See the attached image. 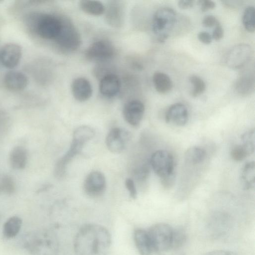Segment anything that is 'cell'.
<instances>
[{"instance_id": "cell-8", "label": "cell", "mask_w": 255, "mask_h": 255, "mask_svg": "<svg viewBox=\"0 0 255 255\" xmlns=\"http://www.w3.org/2000/svg\"><path fill=\"white\" fill-rule=\"evenodd\" d=\"M115 53V48L110 41L100 39L89 45L85 52V56L90 61L103 62L111 59Z\"/></svg>"}, {"instance_id": "cell-9", "label": "cell", "mask_w": 255, "mask_h": 255, "mask_svg": "<svg viewBox=\"0 0 255 255\" xmlns=\"http://www.w3.org/2000/svg\"><path fill=\"white\" fill-rule=\"evenodd\" d=\"M252 47L247 44H238L230 50L226 55V63L231 68L239 69L244 67L252 55Z\"/></svg>"}, {"instance_id": "cell-24", "label": "cell", "mask_w": 255, "mask_h": 255, "mask_svg": "<svg viewBox=\"0 0 255 255\" xmlns=\"http://www.w3.org/2000/svg\"><path fill=\"white\" fill-rule=\"evenodd\" d=\"M22 220L14 216L8 218L3 226L2 233L5 238L11 239L16 236L20 230Z\"/></svg>"}, {"instance_id": "cell-26", "label": "cell", "mask_w": 255, "mask_h": 255, "mask_svg": "<svg viewBox=\"0 0 255 255\" xmlns=\"http://www.w3.org/2000/svg\"><path fill=\"white\" fill-rule=\"evenodd\" d=\"M206 155V151L202 148L192 146L186 150L185 158L188 163L195 165L202 162L205 158Z\"/></svg>"}, {"instance_id": "cell-2", "label": "cell", "mask_w": 255, "mask_h": 255, "mask_svg": "<svg viewBox=\"0 0 255 255\" xmlns=\"http://www.w3.org/2000/svg\"><path fill=\"white\" fill-rule=\"evenodd\" d=\"M94 137L92 130L86 126H80L74 131L73 139L69 150L56 162L54 174L58 178H62L68 164L82 150L84 145Z\"/></svg>"}, {"instance_id": "cell-22", "label": "cell", "mask_w": 255, "mask_h": 255, "mask_svg": "<svg viewBox=\"0 0 255 255\" xmlns=\"http://www.w3.org/2000/svg\"><path fill=\"white\" fill-rule=\"evenodd\" d=\"M152 81L155 89L159 93H167L172 89L171 80L167 74L164 73L155 72L153 75Z\"/></svg>"}, {"instance_id": "cell-21", "label": "cell", "mask_w": 255, "mask_h": 255, "mask_svg": "<svg viewBox=\"0 0 255 255\" xmlns=\"http://www.w3.org/2000/svg\"><path fill=\"white\" fill-rule=\"evenodd\" d=\"M241 182L244 189H254L255 185V164L254 161L247 163L241 172Z\"/></svg>"}, {"instance_id": "cell-20", "label": "cell", "mask_w": 255, "mask_h": 255, "mask_svg": "<svg viewBox=\"0 0 255 255\" xmlns=\"http://www.w3.org/2000/svg\"><path fill=\"white\" fill-rule=\"evenodd\" d=\"M27 161L26 149L21 146L14 147L11 151L9 161L11 166L15 169H22L25 168Z\"/></svg>"}, {"instance_id": "cell-13", "label": "cell", "mask_w": 255, "mask_h": 255, "mask_svg": "<svg viewBox=\"0 0 255 255\" xmlns=\"http://www.w3.org/2000/svg\"><path fill=\"white\" fill-rule=\"evenodd\" d=\"M145 111L143 103L136 99L127 102L124 106L123 115L125 121L132 126H137L143 118Z\"/></svg>"}, {"instance_id": "cell-10", "label": "cell", "mask_w": 255, "mask_h": 255, "mask_svg": "<svg viewBox=\"0 0 255 255\" xmlns=\"http://www.w3.org/2000/svg\"><path fill=\"white\" fill-rule=\"evenodd\" d=\"M106 180L105 175L99 171H93L86 177L83 189L88 196L98 197L105 192Z\"/></svg>"}, {"instance_id": "cell-11", "label": "cell", "mask_w": 255, "mask_h": 255, "mask_svg": "<svg viewBox=\"0 0 255 255\" xmlns=\"http://www.w3.org/2000/svg\"><path fill=\"white\" fill-rule=\"evenodd\" d=\"M130 137V134L127 130L120 128H113L107 134L106 144L112 152L121 153L125 149Z\"/></svg>"}, {"instance_id": "cell-12", "label": "cell", "mask_w": 255, "mask_h": 255, "mask_svg": "<svg viewBox=\"0 0 255 255\" xmlns=\"http://www.w3.org/2000/svg\"><path fill=\"white\" fill-rule=\"evenodd\" d=\"M104 13L106 21L111 26L120 28L124 24L125 11L122 1H109L105 7Z\"/></svg>"}, {"instance_id": "cell-4", "label": "cell", "mask_w": 255, "mask_h": 255, "mask_svg": "<svg viewBox=\"0 0 255 255\" xmlns=\"http://www.w3.org/2000/svg\"><path fill=\"white\" fill-rule=\"evenodd\" d=\"M63 18L49 14H39L36 16L34 29L41 38L55 40L62 27Z\"/></svg>"}, {"instance_id": "cell-37", "label": "cell", "mask_w": 255, "mask_h": 255, "mask_svg": "<svg viewBox=\"0 0 255 255\" xmlns=\"http://www.w3.org/2000/svg\"><path fill=\"white\" fill-rule=\"evenodd\" d=\"M219 22L218 19L213 15H207L202 20V24L206 27H211L215 26Z\"/></svg>"}, {"instance_id": "cell-1", "label": "cell", "mask_w": 255, "mask_h": 255, "mask_svg": "<svg viewBox=\"0 0 255 255\" xmlns=\"http://www.w3.org/2000/svg\"><path fill=\"white\" fill-rule=\"evenodd\" d=\"M112 242L106 228L97 224H87L76 233L73 248L76 255H108Z\"/></svg>"}, {"instance_id": "cell-29", "label": "cell", "mask_w": 255, "mask_h": 255, "mask_svg": "<svg viewBox=\"0 0 255 255\" xmlns=\"http://www.w3.org/2000/svg\"><path fill=\"white\" fill-rule=\"evenodd\" d=\"M189 81L193 85L191 95L193 97H197L201 95L205 90L206 84L202 79L196 75H192Z\"/></svg>"}, {"instance_id": "cell-35", "label": "cell", "mask_w": 255, "mask_h": 255, "mask_svg": "<svg viewBox=\"0 0 255 255\" xmlns=\"http://www.w3.org/2000/svg\"><path fill=\"white\" fill-rule=\"evenodd\" d=\"M198 4L200 6L201 9L203 11L213 9L216 6V3L210 0H201L198 1Z\"/></svg>"}, {"instance_id": "cell-25", "label": "cell", "mask_w": 255, "mask_h": 255, "mask_svg": "<svg viewBox=\"0 0 255 255\" xmlns=\"http://www.w3.org/2000/svg\"><path fill=\"white\" fill-rule=\"evenodd\" d=\"M79 7L85 13L93 16L104 13L105 6L100 1L82 0L79 1Z\"/></svg>"}, {"instance_id": "cell-19", "label": "cell", "mask_w": 255, "mask_h": 255, "mask_svg": "<svg viewBox=\"0 0 255 255\" xmlns=\"http://www.w3.org/2000/svg\"><path fill=\"white\" fill-rule=\"evenodd\" d=\"M5 86L10 90L18 91L24 89L27 85L26 76L18 71H10L7 73L4 78Z\"/></svg>"}, {"instance_id": "cell-16", "label": "cell", "mask_w": 255, "mask_h": 255, "mask_svg": "<svg viewBox=\"0 0 255 255\" xmlns=\"http://www.w3.org/2000/svg\"><path fill=\"white\" fill-rule=\"evenodd\" d=\"M21 56V49L19 45L13 43L5 44L2 48L0 58L3 65L9 68L15 67Z\"/></svg>"}, {"instance_id": "cell-31", "label": "cell", "mask_w": 255, "mask_h": 255, "mask_svg": "<svg viewBox=\"0 0 255 255\" xmlns=\"http://www.w3.org/2000/svg\"><path fill=\"white\" fill-rule=\"evenodd\" d=\"M15 186L13 180L9 176H4L0 181V190L1 193L11 194L15 191Z\"/></svg>"}, {"instance_id": "cell-38", "label": "cell", "mask_w": 255, "mask_h": 255, "mask_svg": "<svg viewBox=\"0 0 255 255\" xmlns=\"http://www.w3.org/2000/svg\"><path fill=\"white\" fill-rule=\"evenodd\" d=\"M198 39L202 43L209 44L212 40V35L206 31H201L197 35Z\"/></svg>"}, {"instance_id": "cell-40", "label": "cell", "mask_w": 255, "mask_h": 255, "mask_svg": "<svg viewBox=\"0 0 255 255\" xmlns=\"http://www.w3.org/2000/svg\"><path fill=\"white\" fill-rule=\"evenodd\" d=\"M204 255H238L236 253L225 250H215L206 253Z\"/></svg>"}, {"instance_id": "cell-14", "label": "cell", "mask_w": 255, "mask_h": 255, "mask_svg": "<svg viewBox=\"0 0 255 255\" xmlns=\"http://www.w3.org/2000/svg\"><path fill=\"white\" fill-rule=\"evenodd\" d=\"M165 119L167 123L178 126H184L188 121L187 109L182 103L174 104L167 109L165 113Z\"/></svg>"}, {"instance_id": "cell-5", "label": "cell", "mask_w": 255, "mask_h": 255, "mask_svg": "<svg viewBox=\"0 0 255 255\" xmlns=\"http://www.w3.org/2000/svg\"><path fill=\"white\" fill-rule=\"evenodd\" d=\"M58 47L65 52L76 50L81 43V38L73 23L66 18L62 19V27L58 37L54 40Z\"/></svg>"}, {"instance_id": "cell-17", "label": "cell", "mask_w": 255, "mask_h": 255, "mask_svg": "<svg viewBox=\"0 0 255 255\" xmlns=\"http://www.w3.org/2000/svg\"><path fill=\"white\" fill-rule=\"evenodd\" d=\"M71 91L74 98L81 102L88 100L93 94L90 82L84 77H78L73 80L71 84Z\"/></svg>"}, {"instance_id": "cell-34", "label": "cell", "mask_w": 255, "mask_h": 255, "mask_svg": "<svg viewBox=\"0 0 255 255\" xmlns=\"http://www.w3.org/2000/svg\"><path fill=\"white\" fill-rule=\"evenodd\" d=\"M125 185L131 198L134 199L137 196V191L133 180L128 178L125 180Z\"/></svg>"}, {"instance_id": "cell-30", "label": "cell", "mask_w": 255, "mask_h": 255, "mask_svg": "<svg viewBox=\"0 0 255 255\" xmlns=\"http://www.w3.org/2000/svg\"><path fill=\"white\" fill-rule=\"evenodd\" d=\"M255 136V130L254 129L246 131L241 136L242 145L245 148L249 155L254 151Z\"/></svg>"}, {"instance_id": "cell-28", "label": "cell", "mask_w": 255, "mask_h": 255, "mask_svg": "<svg viewBox=\"0 0 255 255\" xmlns=\"http://www.w3.org/2000/svg\"><path fill=\"white\" fill-rule=\"evenodd\" d=\"M186 240L185 231L181 227L173 229L171 249H177L181 247Z\"/></svg>"}, {"instance_id": "cell-23", "label": "cell", "mask_w": 255, "mask_h": 255, "mask_svg": "<svg viewBox=\"0 0 255 255\" xmlns=\"http://www.w3.org/2000/svg\"><path fill=\"white\" fill-rule=\"evenodd\" d=\"M254 76L246 74L239 78L235 84L236 91L242 95H248L254 91Z\"/></svg>"}, {"instance_id": "cell-15", "label": "cell", "mask_w": 255, "mask_h": 255, "mask_svg": "<svg viewBox=\"0 0 255 255\" xmlns=\"http://www.w3.org/2000/svg\"><path fill=\"white\" fill-rule=\"evenodd\" d=\"M120 89V79L115 74H106L100 79L99 91L101 94L106 97H114L118 94Z\"/></svg>"}, {"instance_id": "cell-39", "label": "cell", "mask_w": 255, "mask_h": 255, "mask_svg": "<svg viewBox=\"0 0 255 255\" xmlns=\"http://www.w3.org/2000/svg\"><path fill=\"white\" fill-rule=\"evenodd\" d=\"M194 1L191 0H181L178 1V7L182 9H186L192 7L194 5Z\"/></svg>"}, {"instance_id": "cell-27", "label": "cell", "mask_w": 255, "mask_h": 255, "mask_svg": "<svg viewBox=\"0 0 255 255\" xmlns=\"http://www.w3.org/2000/svg\"><path fill=\"white\" fill-rule=\"evenodd\" d=\"M243 23L245 28L250 32H253L255 29V8L248 6L244 10L243 15Z\"/></svg>"}, {"instance_id": "cell-33", "label": "cell", "mask_w": 255, "mask_h": 255, "mask_svg": "<svg viewBox=\"0 0 255 255\" xmlns=\"http://www.w3.org/2000/svg\"><path fill=\"white\" fill-rule=\"evenodd\" d=\"M149 173V168L146 164L138 167L134 171L135 177L139 181L145 180L148 177Z\"/></svg>"}, {"instance_id": "cell-32", "label": "cell", "mask_w": 255, "mask_h": 255, "mask_svg": "<svg viewBox=\"0 0 255 255\" xmlns=\"http://www.w3.org/2000/svg\"><path fill=\"white\" fill-rule=\"evenodd\" d=\"M249 155L247 151L242 144L235 145L231 151L232 158L237 161L244 160Z\"/></svg>"}, {"instance_id": "cell-6", "label": "cell", "mask_w": 255, "mask_h": 255, "mask_svg": "<svg viewBox=\"0 0 255 255\" xmlns=\"http://www.w3.org/2000/svg\"><path fill=\"white\" fill-rule=\"evenodd\" d=\"M173 228L165 223H158L147 231L153 252H161L171 249Z\"/></svg>"}, {"instance_id": "cell-41", "label": "cell", "mask_w": 255, "mask_h": 255, "mask_svg": "<svg viewBox=\"0 0 255 255\" xmlns=\"http://www.w3.org/2000/svg\"><path fill=\"white\" fill-rule=\"evenodd\" d=\"M224 4H225L226 6L230 7H236L240 5L241 4V2H242V1L240 0H234V1H231V0H224L222 1Z\"/></svg>"}, {"instance_id": "cell-18", "label": "cell", "mask_w": 255, "mask_h": 255, "mask_svg": "<svg viewBox=\"0 0 255 255\" xmlns=\"http://www.w3.org/2000/svg\"><path fill=\"white\" fill-rule=\"evenodd\" d=\"M133 240L140 255H150L154 252L147 231L136 229L133 233Z\"/></svg>"}, {"instance_id": "cell-3", "label": "cell", "mask_w": 255, "mask_h": 255, "mask_svg": "<svg viewBox=\"0 0 255 255\" xmlns=\"http://www.w3.org/2000/svg\"><path fill=\"white\" fill-rule=\"evenodd\" d=\"M176 12L170 7H162L154 14L151 22L152 31L159 42L169 37L176 22Z\"/></svg>"}, {"instance_id": "cell-7", "label": "cell", "mask_w": 255, "mask_h": 255, "mask_svg": "<svg viewBox=\"0 0 255 255\" xmlns=\"http://www.w3.org/2000/svg\"><path fill=\"white\" fill-rule=\"evenodd\" d=\"M150 164L161 181L175 177L174 163L172 155L165 150H158L151 155Z\"/></svg>"}, {"instance_id": "cell-36", "label": "cell", "mask_w": 255, "mask_h": 255, "mask_svg": "<svg viewBox=\"0 0 255 255\" xmlns=\"http://www.w3.org/2000/svg\"><path fill=\"white\" fill-rule=\"evenodd\" d=\"M224 35V30L222 26L219 21L215 26L213 34L212 35V38L215 40H219L222 38Z\"/></svg>"}]
</instances>
